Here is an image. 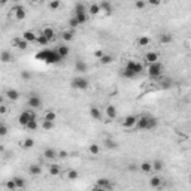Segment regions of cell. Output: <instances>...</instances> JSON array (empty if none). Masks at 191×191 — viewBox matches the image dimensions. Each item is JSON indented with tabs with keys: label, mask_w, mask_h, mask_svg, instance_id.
Segmentation results:
<instances>
[{
	"label": "cell",
	"mask_w": 191,
	"mask_h": 191,
	"mask_svg": "<svg viewBox=\"0 0 191 191\" xmlns=\"http://www.w3.org/2000/svg\"><path fill=\"white\" fill-rule=\"evenodd\" d=\"M33 145H34V141H33L31 137H27V139H24V142H23V146H24V148H33Z\"/></svg>",
	"instance_id": "obj_39"
},
{
	"label": "cell",
	"mask_w": 191,
	"mask_h": 191,
	"mask_svg": "<svg viewBox=\"0 0 191 191\" xmlns=\"http://www.w3.org/2000/svg\"><path fill=\"white\" fill-rule=\"evenodd\" d=\"M61 37L66 40V42H70L73 39V30H66L61 33Z\"/></svg>",
	"instance_id": "obj_33"
},
{
	"label": "cell",
	"mask_w": 191,
	"mask_h": 191,
	"mask_svg": "<svg viewBox=\"0 0 191 191\" xmlns=\"http://www.w3.org/2000/svg\"><path fill=\"white\" fill-rule=\"evenodd\" d=\"M60 6H61V2H60V0H56V2H50V3H48V8H50V9H58Z\"/></svg>",
	"instance_id": "obj_43"
},
{
	"label": "cell",
	"mask_w": 191,
	"mask_h": 191,
	"mask_svg": "<svg viewBox=\"0 0 191 191\" xmlns=\"http://www.w3.org/2000/svg\"><path fill=\"white\" fill-rule=\"evenodd\" d=\"M106 115H108V118H111V119L117 118V109H115V106L114 105L106 106Z\"/></svg>",
	"instance_id": "obj_22"
},
{
	"label": "cell",
	"mask_w": 191,
	"mask_h": 191,
	"mask_svg": "<svg viewBox=\"0 0 191 191\" xmlns=\"http://www.w3.org/2000/svg\"><path fill=\"white\" fill-rule=\"evenodd\" d=\"M141 170L145 173H149L151 170H152V166H151V163H148V161H145V163H142L141 164Z\"/></svg>",
	"instance_id": "obj_36"
},
{
	"label": "cell",
	"mask_w": 191,
	"mask_h": 191,
	"mask_svg": "<svg viewBox=\"0 0 191 191\" xmlns=\"http://www.w3.org/2000/svg\"><path fill=\"white\" fill-rule=\"evenodd\" d=\"M67 151H60V152H57V157H60V158H66L67 157Z\"/></svg>",
	"instance_id": "obj_51"
},
{
	"label": "cell",
	"mask_w": 191,
	"mask_h": 191,
	"mask_svg": "<svg viewBox=\"0 0 191 191\" xmlns=\"http://www.w3.org/2000/svg\"><path fill=\"white\" fill-rule=\"evenodd\" d=\"M79 178V173L76 172V170H69L67 173V179H70V181H75V179Z\"/></svg>",
	"instance_id": "obj_40"
},
{
	"label": "cell",
	"mask_w": 191,
	"mask_h": 191,
	"mask_svg": "<svg viewBox=\"0 0 191 191\" xmlns=\"http://www.w3.org/2000/svg\"><path fill=\"white\" fill-rule=\"evenodd\" d=\"M99 6H100V11H103V12H106V13L112 12V3H111V2L103 0V2H100V3H99Z\"/></svg>",
	"instance_id": "obj_21"
},
{
	"label": "cell",
	"mask_w": 191,
	"mask_h": 191,
	"mask_svg": "<svg viewBox=\"0 0 191 191\" xmlns=\"http://www.w3.org/2000/svg\"><path fill=\"white\" fill-rule=\"evenodd\" d=\"M137 43H139L141 46H146V45H149V37L148 36H141L139 37V40H137Z\"/></svg>",
	"instance_id": "obj_38"
},
{
	"label": "cell",
	"mask_w": 191,
	"mask_h": 191,
	"mask_svg": "<svg viewBox=\"0 0 191 191\" xmlns=\"http://www.w3.org/2000/svg\"><path fill=\"white\" fill-rule=\"evenodd\" d=\"M105 145H106V148H111V149H115L118 146L117 143H115V142L112 141V139H106L105 141Z\"/></svg>",
	"instance_id": "obj_46"
},
{
	"label": "cell",
	"mask_w": 191,
	"mask_h": 191,
	"mask_svg": "<svg viewBox=\"0 0 191 191\" xmlns=\"http://www.w3.org/2000/svg\"><path fill=\"white\" fill-rule=\"evenodd\" d=\"M103 56H105V52H103L102 50H97L96 52H94V57H96V58H99V60H100V58H102Z\"/></svg>",
	"instance_id": "obj_50"
},
{
	"label": "cell",
	"mask_w": 191,
	"mask_h": 191,
	"mask_svg": "<svg viewBox=\"0 0 191 191\" xmlns=\"http://www.w3.org/2000/svg\"><path fill=\"white\" fill-rule=\"evenodd\" d=\"M11 12H12L13 18L17 19V21H23V19L25 18V15H27V12H25V9L23 5H15V6L11 9Z\"/></svg>",
	"instance_id": "obj_7"
},
{
	"label": "cell",
	"mask_w": 191,
	"mask_h": 191,
	"mask_svg": "<svg viewBox=\"0 0 191 191\" xmlns=\"http://www.w3.org/2000/svg\"><path fill=\"white\" fill-rule=\"evenodd\" d=\"M48 170H50L51 176H58V175L61 173V167L58 166V164H51V166L48 167Z\"/></svg>",
	"instance_id": "obj_24"
},
{
	"label": "cell",
	"mask_w": 191,
	"mask_h": 191,
	"mask_svg": "<svg viewBox=\"0 0 191 191\" xmlns=\"http://www.w3.org/2000/svg\"><path fill=\"white\" fill-rule=\"evenodd\" d=\"M169 87H172V79H166L163 82V88H169Z\"/></svg>",
	"instance_id": "obj_52"
},
{
	"label": "cell",
	"mask_w": 191,
	"mask_h": 191,
	"mask_svg": "<svg viewBox=\"0 0 191 191\" xmlns=\"http://www.w3.org/2000/svg\"><path fill=\"white\" fill-rule=\"evenodd\" d=\"M149 3H151V5H160V2H158V0H151Z\"/></svg>",
	"instance_id": "obj_55"
},
{
	"label": "cell",
	"mask_w": 191,
	"mask_h": 191,
	"mask_svg": "<svg viewBox=\"0 0 191 191\" xmlns=\"http://www.w3.org/2000/svg\"><path fill=\"white\" fill-rule=\"evenodd\" d=\"M90 117H91L93 119H96V121H100V119H102V112H100V109L97 106H91V108H90Z\"/></svg>",
	"instance_id": "obj_14"
},
{
	"label": "cell",
	"mask_w": 191,
	"mask_h": 191,
	"mask_svg": "<svg viewBox=\"0 0 191 191\" xmlns=\"http://www.w3.org/2000/svg\"><path fill=\"white\" fill-rule=\"evenodd\" d=\"M37 127H39V125H37V121H36V119L30 121V123L25 125V129H27V130H37Z\"/></svg>",
	"instance_id": "obj_45"
},
{
	"label": "cell",
	"mask_w": 191,
	"mask_h": 191,
	"mask_svg": "<svg viewBox=\"0 0 191 191\" xmlns=\"http://www.w3.org/2000/svg\"><path fill=\"white\" fill-rule=\"evenodd\" d=\"M0 61H2V63H11V61H13L12 52H11V51H8V50L2 51V52H0Z\"/></svg>",
	"instance_id": "obj_12"
},
{
	"label": "cell",
	"mask_w": 191,
	"mask_h": 191,
	"mask_svg": "<svg viewBox=\"0 0 191 191\" xmlns=\"http://www.w3.org/2000/svg\"><path fill=\"white\" fill-rule=\"evenodd\" d=\"M57 119V114L54 111H48L46 115H45V121H50V123H54Z\"/></svg>",
	"instance_id": "obj_34"
},
{
	"label": "cell",
	"mask_w": 191,
	"mask_h": 191,
	"mask_svg": "<svg viewBox=\"0 0 191 191\" xmlns=\"http://www.w3.org/2000/svg\"><path fill=\"white\" fill-rule=\"evenodd\" d=\"M0 105H3V96H0Z\"/></svg>",
	"instance_id": "obj_57"
},
{
	"label": "cell",
	"mask_w": 191,
	"mask_h": 191,
	"mask_svg": "<svg viewBox=\"0 0 191 191\" xmlns=\"http://www.w3.org/2000/svg\"><path fill=\"white\" fill-rule=\"evenodd\" d=\"M29 172H30V175H33V176H39V175L42 173V167L39 166V164H31V166L29 167Z\"/></svg>",
	"instance_id": "obj_23"
},
{
	"label": "cell",
	"mask_w": 191,
	"mask_h": 191,
	"mask_svg": "<svg viewBox=\"0 0 191 191\" xmlns=\"http://www.w3.org/2000/svg\"><path fill=\"white\" fill-rule=\"evenodd\" d=\"M161 184H163V181H161L160 176H152V178L149 179V185H151L152 188H160Z\"/></svg>",
	"instance_id": "obj_25"
},
{
	"label": "cell",
	"mask_w": 191,
	"mask_h": 191,
	"mask_svg": "<svg viewBox=\"0 0 191 191\" xmlns=\"http://www.w3.org/2000/svg\"><path fill=\"white\" fill-rule=\"evenodd\" d=\"M69 24H70V30H73V29H76L78 25H79V23H78V19L75 18V15L72 17V18L69 19Z\"/></svg>",
	"instance_id": "obj_44"
},
{
	"label": "cell",
	"mask_w": 191,
	"mask_h": 191,
	"mask_svg": "<svg viewBox=\"0 0 191 191\" xmlns=\"http://www.w3.org/2000/svg\"><path fill=\"white\" fill-rule=\"evenodd\" d=\"M43 157L46 160H54V158H57V151L52 148H46L43 151Z\"/></svg>",
	"instance_id": "obj_20"
},
{
	"label": "cell",
	"mask_w": 191,
	"mask_h": 191,
	"mask_svg": "<svg viewBox=\"0 0 191 191\" xmlns=\"http://www.w3.org/2000/svg\"><path fill=\"white\" fill-rule=\"evenodd\" d=\"M84 12H87L85 5H84L82 2H78V3L75 5V13H84Z\"/></svg>",
	"instance_id": "obj_31"
},
{
	"label": "cell",
	"mask_w": 191,
	"mask_h": 191,
	"mask_svg": "<svg viewBox=\"0 0 191 191\" xmlns=\"http://www.w3.org/2000/svg\"><path fill=\"white\" fill-rule=\"evenodd\" d=\"M96 185L100 187V188H103V190H106V191L112 190V182L108 178H99L97 179V182H96Z\"/></svg>",
	"instance_id": "obj_10"
},
{
	"label": "cell",
	"mask_w": 191,
	"mask_h": 191,
	"mask_svg": "<svg viewBox=\"0 0 191 191\" xmlns=\"http://www.w3.org/2000/svg\"><path fill=\"white\" fill-rule=\"evenodd\" d=\"M42 129L43 130H52V129H54V123H50V121H45V119H43Z\"/></svg>",
	"instance_id": "obj_47"
},
{
	"label": "cell",
	"mask_w": 191,
	"mask_h": 191,
	"mask_svg": "<svg viewBox=\"0 0 191 191\" xmlns=\"http://www.w3.org/2000/svg\"><path fill=\"white\" fill-rule=\"evenodd\" d=\"M136 121H137V117H135V115H127L123 121V127L124 129H133L136 125Z\"/></svg>",
	"instance_id": "obj_9"
},
{
	"label": "cell",
	"mask_w": 191,
	"mask_h": 191,
	"mask_svg": "<svg viewBox=\"0 0 191 191\" xmlns=\"http://www.w3.org/2000/svg\"><path fill=\"white\" fill-rule=\"evenodd\" d=\"M36 33H33V31H24V33H23V39H24L25 42L27 43H31V42H36Z\"/></svg>",
	"instance_id": "obj_17"
},
{
	"label": "cell",
	"mask_w": 191,
	"mask_h": 191,
	"mask_svg": "<svg viewBox=\"0 0 191 191\" xmlns=\"http://www.w3.org/2000/svg\"><path fill=\"white\" fill-rule=\"evenodd\" d=\"M142 72H143V66L141 63L135 61V60H130V61H127V64H125V67L123 70V76L127 78V79H133L137 75H141Z\"/></svg>",
	"instance_id": "obj_1"
},
{
	"label": "cell",
	"mask_w": 191,
	"mask_h": 191,
	"mask_svg": "<svg viewBox=\"0 0 191 191\" xmlns=\"http://www.w3.org/2000/svg\"><path fill=\"white\" fill-rule=\"evenodd\" d=\"M36 42L39 43L40 46H46V45L50 43V42H48V39H46V37L43 36L42 33H40V34H37V36H36Z\"/></svg>",
	"instance_id": "obj_32"
},
{
	"label": "cell",
	"mask_w": 191,
	"mask_h": 191,
	"mask_svg": "<svg viewBox=\"0 0 191 191\" xmlns=\"http://www.w3.org/2000/svg\"><path fill=\"white\" fill-rule=\"evenodd\" d=\"M13 182H15V185H17V190H23V188H25V179L24 178L15 176V178H13Z\"/></svg>",
	"instance_id": "obj_26"
},
{
	"label": "cell",
	"mask_w": 191,
	"mask_h": 191,
	"mask_svg": "<svg viewBox=\"0 0 191 191\" xmlns=\"http://www.w3.org/2000/svg\"><path fill=\"white\" fill-rule=\"evenodd\" d=\"M88 151H90V154H91V155H99L100 148H99V145H97V143H91V145H90V148H88Z\"/></svg>",
	"instance_id": "obj_35"
},
{
	"label": "cell",
	"mask_w": 191,
	"mask_h": 191,
	"mask_svg": "<svg viewBox=\"0 0 191 191\" xmlns=\"http://www.w3.org/2000/svg\"><path fill=\"white\" fill-rule=\"evenodd\" d=\"M75 18L78 19V23H79V25H81V24H85L87 21H88V15H87V12H84V13H75Z\"/></svg>",
	"instance_id": "obj_29"
},
{
	"label": "cell",
	"mask_w": 191,
	"mask_h": 191,
	"mask_svg": "<svg viewBox=\"0 0 191 191\" xmlns=\"http://www.w3.org/2000/svg\"><path fill=\"white\" fill-rule=\"evenodd\" d=\"M172 40H173V36L170 34V33H161V34H160V42L163 43V45L170 43Z\"/></svg>",
	"instance_id": "obj_27"
},
{
	"label": "cell",
	"mask_w": 191,
	"mask_h": 191,
	"mask_svg": "<svg viewBox=\"0 0 191 191\" xmlns=\"http://www.w3.org/2000/svg\"><path fill=\"white\" fill-rule=\"evenodd\" d=\"M88 12L91 13V15H97V13L102 12V11H100L99 3H91V5H90V8H88Z\"/></svg>",
	"instance_id": "obj_30"
},
{
	"label": "cell",
	"mask_w": 191,
	"mask_h": 191,
	"mask_svg": "<svg viewBox=\"0 0 191 191\" xmlns=\"http://www.w3.org/2000/svg\"><path fill=\"white\" fill-rule=\"evenodd\" d=\"M135 169H136L135 164H130V166H129V170H135Z\"/></svg>",
	"instance_id": "obj_56"
},
{
	"label": "cell",
	"mask_w": 191,
	"mask_h": 191,
	"mask_svg": "<svg viewBox=\"0 0 191 191\" xmlns=\"http://www.w3.org/2000/svg\"><path fill=\"white\" fill-rule=\"evenodd\" d=\"M148 75H149V78H160L161 75H163V64H161L160 61L149 64L148 66Z\"/></svg>",
	"instance_id": "obj_4"
},
{
	"label": "cell",
	"mask_w": 191,
	"mask_h": 191,
	"mask_svg": "<svg viewBox=\"0 0 191 191\" xmlns=\"http://www.w3.org/2000/svg\"><path fill=\"white\" fill-rule=\"evenodd\" d=\"M112 60H114V58H112V56H109V54H105V56L102 57L99 61L102 63V64H109V63H112Z\"/></svg>",
	"instance_id": "obj_37"
},
{
	"label": "cell",
	"mask_w": 191,
	"mask_h": 191,
	"mask_svg": "<svg viewBox=\"0 0 191 191\" xmlns=\"http://www.w3.org/2000/svg\"><path fill=\"white\" fill-rule=\"evenodd\" d=\"M5 96H6L8 99H11V100H18L19 99V93L15 90V88H9V90H6V93H5Z\"/></svg>",
	"instance_id": "obj_18"
},
{
	"label": "cell",
	"mask_w": 191,
	"mask_h": 191,
	"mask_svg": "<svg viewBox=\"0 0 191 191\" xmlns=\"http://www.w3.org/2000/svg\"><path fill=\"white\" fill-rule=\"evenodd\" d=\"M33 119H36V114L33 111H24L19 114L18 117V123L23 125V127H25L27 124L30 123V121H33Z\"/></svg>",
	"instance_id": "obj_6"
},
{
	"label": "cell",
	"mask_w": 191,
	"mask_h": 191,
	"mask_svg": "<svg viewBox=\"0 0 191 191\" xmlns=\"http://www.w3.org/2000/svg\"><path fill=\"white\" fill-rule=\"evenodd\" d=\"M8 135V125L5 123H0V137Z\"/></svg>",
	"instance_id": "obj_42"
},
{
	"label": "cell",
	"mask_w": 191,
	"mask_h": 191,
	"mask_svg": "<svg viewBox=\"0 0 191 191\" xmlns=\"http://www.w3.org/2000/svg\"><path fill=\"white\" fill-rule=\"evenodd\" d=\"M21 78L24 81H29V79H31V73L27 72V70H24V72H21Z\"/></svg>",
	"instance_id": "obj_48"
},
{
	"label": "cell",
	"mask_w": 191,
	"mask_h": 191,
	"mask_svg": "<svg viewBox=\"0 0 191 191\" xmlns=\"http://www.w3.org/2000/svg\"><path fill=\"white\" fill-rule=\"evenodd\" d=\"M29 106H30L31 109H39L40 106H42V99H40V96L36 94V93H33L30 94V97H29Z\"/></svg>",
	"instance_id": "obj_8"
},
{
	"label": "cell",
	"mask_w": 191,
	"mask_h": 191,
	"mask_svg": "<svg viewBox=\"0 0 191 191\" xmlns=\"http://www.w3.org/2000/svg\"><path fill=\"white\" fill-rule=\"evenodd\" d=\"M145 60H146V63H149V64L157 63L158 61V54H157L155 51H149V52L145 54Z\"/></svg>",
	"instance_id": "obj_15"
},
{
	"label": "cell",
	"mask_w": 191,
	"mask_h": 191,
	"mask_svg": "<svg viewBox=\"0 0 191 191\" xmlns=\"http://www.w3.org/2000/svg\"><path fill=\"white\" fill-rule=\"evenodd\" d=\"M135 6L137 8V9H143V8L146 6V3H145V2H135Z\"/></svg>",
	"instance_id": "obj_49"
},
{
	"label": "cell",
	"mask_w": 191,
	"mask_h": 191,
	"mask_svg": "<svg viewBox=\"0 0 191 191\" xmlns=\"http://www.w3.org/2000/svg\"><path fill=\"white\" fill-rule=\"evenodd\" d=\"M57 54L61 57V58H66V57L69 56V52H70V50H69L67 45H60V46H57Z\"/></svg>",
	"instance_id": "obj_16"
},
{
	"label": "cell",
	"mask_w": 191,
	"mask_h": 191,
	"mask_svg": "<svg viewBox=\"0 0 191 191\" xmlns=\"http://www.w3.org/2000/svg\"><path fill=\"white\" fill-rule=\"evenodd\" d=\"M0 114L3 115V114H6V106L5 105H0Z\"/></svg>",
	"instance_id": "obj_53"
},
{
	"label": "cell",
	"mask_w": 191,
	"mask_h": 191,
	"mask_svg": "<svg viewBox=\"0 0 191 191\" xmlns=\"http://www.w3.org/2000/svg\"><path fill=\"white\" fill-rule=\"evenodd\" d=\"M75 70L79 72V73H85L87 70H88V64L85 61H82V60H76V63H75Z\"/></svg>",
	"instance_id": "obj_13"
},
{
	"label": "cell",
	"mask_w": 191,
	"mask_h": 191,
	"mask_svg": "<svg viewBox=\"0 0 191 191\" xmlns=\"http://www.w3.org/2000/svg\"><path fill=\"white\" fill-rule=\"evenodd\" d=\"M151 166H152V170H155V172H160V170H163V167H164V164H163V161L161 160H154L152 163H151Z\"/></svg>",
	"instance_id": "obj_28"
},
{
	"label": "cell",
	"mask_w": 191,
	"mask_h": 191,
	"mask_svg": "<svg viewBox=\"0 0 191 191\" xmlns=\"http://www.w3.org/2000/svg\"><path fill=\"white\" fill-rule=\"evenodd\" d=\"M157 118L152 115H142L136 121V129L137 130H152L157 127Z\"/></svg>",
	"instance_id": "obj_3"
},
{
	"label": "cell",
	"mask_w": 191,
	"mask_h": 191,
	"mask_svg": "<svg viewBox=\"0 0 191 191\" xmlns=\"http://www.w3.org/2000/svg\"><path fill=\"white\" fill-rule=\"evenodd\" d=\"M36 60L45 61V63H48V64H56V63L61 61L63 58L57 54L56 50H46V48H45V50L39 51L36 54Z\"/></svg>",
	"instance_id": "obj_2"
},
{
	"label": "cell",
	"mask_w": 191,
	"mask_h": 191,
	"mask_svg": "<svg viewBox=\"0 0 191 191\" xmlns=\"http://www.w3.org/2000/svg\"><path fill=\"white\" fill-rule=\"evenodd\" d=\"M12 45L15 46V48L21 50V51H24V50H27V48H29V43L25 42L23 37H15V39L12 40Z\"/></svg>",
	"instance_id": "obj_11"
},
{
	"label": "cell",
	"mask_w": 191,
	"mask_h": 191,
	"mask_svg": "<svg viewBox=\"0 0 191 191\" xmlns=\"http://www.w3.org/2000/svg\"><path fill=\"white\" fill-rule=\"evenodd\" d=\"M91 191H106V190H103V188H100V187H97V185H96V187H93Z\"/></svg>",
	"instance_id": "obj_54"
},
{
	"label": "cell",
	"mask_w": 191,
	"mask_h": 191,
	"mask_svg": "<svg viewBox=\"0 0 191 191\" xmlns=\"http://www.w3.org/2000/svg\"><path fill=\"white\" fill-rule=\"evenodd\" d=\"M6 188L8 191H15L17 190V185H15V182H13V179H9L6 182Z\"/></svg>",
	"instance_id": "obj_41"
},
{
	"label": "cell",
	"mask_w": 191,
	"mask_h": 191,
	"mask_svg": "<svg viewBox=\"0 0 191 191\" xmlns=\"http://www.w3.org/2000/svg\"><path fill=\"white\" fill-rule=\"evenodd\" d=\"M88 85H90V82H88V79L84 78V76H76V78L72 79V87H73L75 90H81V91H84V90L88 88Z\"/></svg>",
	"instance_id": "obj_5"
},
{
	"label": "cell",
	"mask_w": 191,
	"mask_h": 191,
	"mask_svg": "<svg viewBox=\"0 0 191 191\" xmlns=\"http://www.w3.org/2000/svg\"><path fill=\"white\" fill-rule=\"evenodd\" d=\"M42 34L48 39V42H51V40L56 37V31H54V29H51V27H45L42 31Z\"/></svg>",
	"instance_id": "obj_19"
}]
</instances>
